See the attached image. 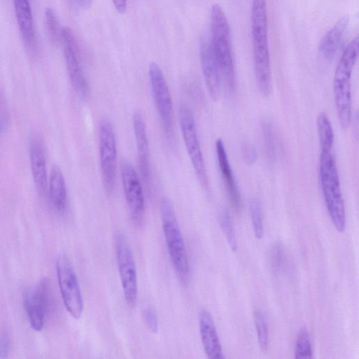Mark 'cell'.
<instances>
[{
    "label": "cell",
    "mask_w": 359,
    "mask_h": 359,
    "mask_svg": "<svg viewBox=\"0 0 359 359\" xmlns=\"http://www.w3.org/2000/svg\"><path fill=\"white\" fill-rule=\"evenodd\" d=\"M250 24L255 79L260 93L267 97L271 90V71L266 0H252Z\"/></svg>",
    "instance_id": "6da1fadb"
},
{
    "label": "cell",
    "mask_w": 359,
    "mask_h": 359,
    "mask_svg": "<svg viewBox=\"0 0 359 359\" xmlns=\"http://www.w3.org/2000/svg\"><path fill=\"white\" fill-rule=\"evenodd\" d=\"M210 44L217 60L222 83L229 93L236 86L235 68L229 26L220 5L215 4L210 10Z\"/></svg>",
    "instance_id": "7a4b0ae2"
},
{
    "label": "cell",
    "mask_w": 359,
    "mask_h": 359,
    "mask_svg": "<svg viewBox=\"0 0 359 359\" xmlns=\"http://www.w3.org/2000/svg\"><path fill=\"white\" fill-rule=\"evenodd\" d=\"M358 55V38L346 47L337 64L333 81L334 97L339 121L343 128L350 125L352 116L351 75Z\"/></svg>",
    "instance_id": "3957f363"
},
{
    "label": "cell",
    "mask_w": 359,
    "mask_h": 359,
    "mask_svg": "<svg viewBox=\"0 0 359 359\" xmlns=\"http://www.w3.org/2000/svg\"><path fill=\"white\" fill-rule=\"evenodd\" d=\"M160 215L167 249L175 271L182 282L190 276L187 251L174 207L167 197L160 202Z\"/></svg>",
    "instance_id": "277c9868"
},
{
    "label": "cell",
    "mask_w": 359,
    "mask_h": 359,
    "mask_svg": "<svg viewBox=\"0 0 359 359\" xmlns=\"http://www.w3.org/2000/svg\"><path fill=\"white\" fill-rule=\"evenodd\" d=\"M319 171L327 212L335 229L343 232L346 228V212L339 174L332 151H321Z\"/></svg>",
    "instance_id": "5b68a950"
},
{
    "label": "cell",
    "mask_w": 359,
    "mask_h": 359,
    "mask_svg": "<svg viewBox=\"0 0 359 359\" xmlns=\"http://www.w3.org/2000/svg\"><path fill=\"white\" fill-rule=\"evenodd\" d=\"M56 271L64 305L74 318L79 319L83 311V299L76 274L67 255L57 256Z\"/></svg>",
    "instance_id": "8992f818"
},
{
    "label": "cell",
    "mask_w": 359,
    "mask_h": 359,
    "mask_svg": "<svg viewBox=\"0 0 359 359\" xmlns=\"http://www.w3.org/2000/svg\"><path fill=\"white\" fill-rule=\"evenodd\" d=\"M151 94L163 128L169 142L174 140L173 107L171 95L163 72L155 62L149 66Z\"/></svg>",
    "instance_id": "52a82bcc"
},
{
    "label": "cell",
    "mask_w": 359,
    "mask_h": 359,
    "mask_svg": "<svg viewBox=\"0 0 359 359\" xmlns=\"http://www.w3.org/2000/svg\"><path fill=\"white\" fill-rule=\"evenodd\" d=\"M179 122L183 140L196 175L203 186L208 184L205 164L191 109L186 104L179 108Z\"/></svg>",
    "instance_id": "ba28073f"
},
{
    "label": "cell",
    "mask_w": 359,
    "mask_h": 359,
    "mask_svg": "<svg viewBox=\"0 0 359 359\" xmlns=\"http://www.w3.org/2000/svg\"><path fill=\"white\" fill-rule=\"evenodd\" d=\"M116 257L123 296L128 306L134 308L137 299V274L135 257L126 238H116Z\"/></svg>",
    "instance_id": "9c48e42d"
},
{
    "label": "cell",
    "mask_w": 359,
    "mask_h": 359,
    "mask_svg": "<svg viewBox=\"0 0 359 359\" xmlns=\"http://www.w3.org/2000/svg\"><path fill=\"white\" fill-rule=\"evenodd\" d=\"M99 153L103 183L110 192L114 185L117 147L113 126L107 118L102 119L99 125Z\"/></svg>",
    "instance_id": "30bf717a"
},
{
    "label": "cell",
    "mask_w": 359,
    "mask_h": 359,
    "mask_svg": "<svg viewBox=\"0 0 359 359\" xmlns=\"http://www.w3.org/2000/svg\"><path fill=\"white\" fill-rule=\"evenodd\" d=\"M62 43L68 75L78 95L83 98L88 96L89 86L79 60V46L69 27H63Z\"/></svg>",
    "instance_id": "8fae6325"
},
{
    "label": "cell",
    "mask_w": 359,
    "mask_h": 359,
    "mask_svg": "<svg viewBox=\"0 0 359 359\" xmlns=\"http://www.w3.org/2000/svg\"><path fill=\"white\" fill-rule=\"evenodd\" d=\"M121 175L129 210L133 219L140 222L145 211L143 189L135 168L126 158L121 162Z\"/></svg>",
    "instance_id": "7c38bea8"
},
{
    "label": "cell",
    "mask_w": 359,
    "mask_h": 359,
    "mask_svg": "<svg viewBox=\"0 0 359 359\" xmlns=\"http://www.w3.org/2000/svg\"><path fill=\"white\" fill-rule=\"evenodd\" d=\"M48 280L42 279L32 290L27 292L25 297V306L30 325L36 332L41 331L45 322V317L50 305Z\"/></svg>",
    "instance_id": "4fadbf2b"
},
{
    "label": "cell",
    "mask_w": 359,
    "mask_h": 359,
    "mask_svg": "<svg viewBox=\"0 0 359 359\" xmlns=\"http://www.w3.org/2000/svg\"><path fill=\"white\" fill-rule=\"evenodd\" d=\"M200 57L207 89L212 99L217 100L220 95L222 79L220 69L210 42L207 41L201 42Z\"/></svg>",
    "instance_id": "5bb4252c"
},
{
    "label": "cell",
    "mask_w": 359,
    "mask_h": 359,
    "mask_svg": "<svg viewBox=\"0 0 359 359\" xmlns=\"http://www.w3.org/2000/svg\"><path fill=\"white\" fill-rule=\"evenodd\" d=\"M133 127L137 147L140 172L146 185L151 184V161L147 127L142 114L135 111L133 116Z\"/></svg>",
    "instance_id": "9a60e30c"
},
{
    "label": "cell",
    "mask_w": 359,
    "mask_h": 359,
    "mask_svg": "<svg viewBox=\"0 0 359 359\" xmlns=\"http://www.w3.org/2000/svg\"><path fill=\"white\" fill-rule=\"evenodd\" d=\"M29 160L33 180L38 192L44 195L48 189V174L46 150L42 138L39 135L31 137Z\"/></svg>",
    "instance_id": "2e32d148"
},
{
    "label": "cell",
    "mask_w": 359,
    "mask_h": 359,
    "mask_svg": "<svg viewBox=\"0 0 359 359\" xmlns=\"http://www.w3.org/2000/svg\"><path fill=\"white\" fill-rule=\"evenodd\" d=\"M219 168L232 208L239 212L242 207L241 197L231 167L223 141L218 139L215 143Z\"/></svg>",
    "instance_id": "e0dca14e"
},
{
    "label": "cell",
    "mask_w": 359,
    "mask_h": 359,
    "mask_svg": "<svg viewBox=\"0 0 359 359\" xmlns=\"http://www.w3.org/2000/svg\"><path fill=\"white\" fill-rule=\"evenodd\" d=\"M199 329L204 351L211 359L224 358L222 347L210 313L201 309L198 315Z\"/></svg>",
    "instance_id": "ac0fdd59"
},
{
    "label": "cell",
    "mask_w": 359,
    "mask_h": 359,
    "mask_svg": "<svg viewBox=\"0 0 359 359\" xmlns=\"http://www.w3.org/2000/svg\"><path fill=\"white\" fill-rule=\"evenodd\" d=\"M15 13L23 41L29 52L36 50V36L29 0H13Z\"/></svg>",
    "instance_id": "d6986e66"
},
{
    "label": "cell",
    "mask_w": 359,
    "mask_h": 359,
    "mask_svg": "<svg viewBox=\"0 0 359 359\" xmlns=\"http://www.w3.org/2000/svg\"><path fill=\"white\" fill-rule=\"evenodd\" d=\"M348 25V17L346 15L342 16L325 34L319 45V50L325 58L327 60L334 58Z\"/></svg>",
    "instance_id": "ffe728a7"
},
{
    "label": "cell",
    "mask_w": 359,
    "mask_h": 359,
    "mask_svg": "<svg viewBox=\"0 0 359 359\" xmlns=\"http://www.w3.org/2000/svg\"><path fill=\"white\" fill-rule=\"evenodd\" d=\"M47 190L53 207L57 212H63L67 204V191L64 175L56 165L50 171Z\"/></svg>",
    "instance_id": "44dd1931"
},
{
    "label": "cell",
    "mask_w": 359,
    "mask_h": 359,
    "mask_svg": "<svg viewBox=\"0 0 359 359\" xmlns=\"http://www.w3.org/2000/svg\"><path fill=\"white\" fill-rule=\"evenodd\" d=\"M316 125L321 151H332L334 135L326 114L322 112L318 114Z\"/></svg>",
    "instance_id": "7402d4cb"
},
{
    "label": "cell",
    "mask_w": 359,
    "mask_h": 359,
    "mask_svg": "<svg viewBox=\"0 0 359 359\" xmlns=\"http://www.w3.org/2000/svg\"><path fill=\"white\" fill-rule=\"evenodd\" d=\"M262 131L266 154L270 160H274L278 151V142L273 123L269 120L262 122Z\"/></svg>",
    "instance_id": "603a6c76"
},
{
    "label": "cell",
    "mask_w": 359,
    "mask_h": 359,
    "mask_svg": "<svg viewBox=\"0 0 359 359\" xmlns=\"http://www.w3.org/2000/svg\"><path fill=\"white\" fill-rule=\"evenodd\" d=\"M45 23L48 34L51 41L57 44L62 42V28L59 18L51 8H48L45 12Z\"/></svg>",
    "instance_id": "cb8c5ba5"
},
{
    "label": "cell",
    "mask_w": 359,
    "mask_h": 359,
    "mask_svg": "<svg viewBox=\"0 0 359 359\" xmlns=\"http://www.w3.org/2000/svg\"><path fill=\"white\" fill-rule=\"evenodd\" d=\"M295 358H312L313 350L310 335L305 328L298 333L294 345Z\"/></svg>",
    "instance_id": "d4e9b609"
},
{
    "label": "cell",
    "mask_w": 359,
    "mask_h": 359,
    "mask_svg": "<svg viewBox=\"0 0 359 359\" xmlns=\"http://www.w3.org/2000/svg\"><path fill=\"white\" fill-rule=\"evenodd\" d=\"M269 263L271 270L274 273H280L286 266L287 257L283 245L277 243L274 244L269 251Z\"/></svg>",
    "instance_id": "484cf974"
},
{
    "label": "cell",
    "mask_w": 359,
    "mask_h": 359,
    "mask_svg": "<svg viewBox=\"0 0 359 359\" xmlns=\"http://www.w3.org/2000/svg\"><path fill=\"white\" fill-rule=\"evenodd\" d=\"M253 317L259 345L262 349H266L269 344V330L265 317L259 311H255Z\"/></svg>",
    "instance_id": "4316f807"
},
{
    "label": "cell",
    "mask_w": 359,
    "mask_h": 359,
    "mask_svg": "<svg viewBox=\"0 0 359 359\" xmlns=\"http://www.w3.org/2000/svg\"><path fill=\"white\" fill-rule=\"evenodd\" d=\"M219 223L229 245L233 251L237 249V243L235 236L233 222L229 212L223 210L219 214Z\"/></svg>",
    "instance_id": "83f0119b"
},
{
    "label": "cell",
    "mask_w": 359,
    "mask_h": 359,
    "mask_svg": "<svg viewBox=\"0 0 359 359\" xmlns=\"http://www.w3.org/2000/svg\"><path fill=\"white\" fill-rule=\"evenodd\" d=\"M250 211L255 236L257 239H260L263 236V219L261 205L257 199L251 200Z\"/></svg>",
    "instance_id": "f1b7e54d"
},
{
    "label": "cell",
    "mask_w": 359,
    "mask_h": 359,
    "mask_svg": "<svg viewBox=\"0 0 359 359\" xmlns=\"http://www.w3.org/2000/svg\"><path fill=\"white\" fill-rule=\"evenodd\" d=\"M9 112L5 96L0 88V134L4 133L9 123Z\"/></svg>",
    "instance_id": "f546056e"
},
{
    "label": "cell",
    "mask_w": 359,
    "mask_h": 359,
    "mask_svg": "<svg viewBox=\"0 0 359 359\" xmlns=\"http://www.w3.org/2000/svg\"><path fill=\"white\" fill-rule=\"evenodd\" d=\"M143 318L148 329L153 333L158 331V320L156 312L152 308H147L143 311Z\"/></svg>",
    "instance_id": "4dcf8cb0"
},
{
    "label": "cell",
    "mask_w": 359,
    "mask_h": 359,
    "mask_svg": "<svg viewBox=\"0 0 359 359\" xmlns=\"http://www.w3.org/2000/svg\"><path fill=\"white\" fill-rule=\"evenodd\" d=\"M242 155L244 161L249 165L255 163L257 158L255 149L249 143H244L242 145Z\"/></svg>",
    "instance_id": "1f68e13d"
},
{
    "label": "cell",
    "mask_w": 359,
    "mask_h": 359,
    "mask_svg": "<svg viewBox=\"0 0 359 359\" xmlns=\"http://www.w3.org/2000/svg\"><path fill=\"white\" fill-rule=\"evenodd\" d=\"M8 340L4 335L0 334V358L7 357L8 353Z\"/></svg>",
    "instance_id": "d6a6232c"
},
{
    "label": "cell",
    "mask_w": 359,
    "mask_h": 359,
    "mask_svg": "<svg viewBox=\"0 0 359 359\" xmlns=\"http://www.w3.org/2000/svg\"><path fill=\"white\" fill-rule=\"evenodd\" d=\"M69 1L75 8L86 10L91 6L93 0H69Z\"/></svg>",
    "instance_id": "836d02e7"
},
{
    "label": "cell",
    "mask_w": 359,
    "mask_h": 359,
    "mask_svg": "<svg viewBox=\"0 0 359 359\" xmlns=\"http://www.w3.org/2000/svg\"><path fill=\"white\" fill-rule=\"evenodd\" d=\"M111 1L119 13H125L127 7V0H111Z\"/></svg>",
    "instance_id": "e575fe53"
}]
</instances>
